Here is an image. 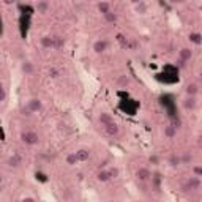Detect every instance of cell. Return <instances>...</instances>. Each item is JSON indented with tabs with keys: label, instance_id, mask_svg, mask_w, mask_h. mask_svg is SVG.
<instances>
[{
	"label": "cell",
	"instance_id": "obj_1",
	"mask_svg": "<svg viewBox=\"0 0 202 202\" xmlns=\"http://www.w3.org/2000/svg\"><path fill=\"white\" fill-rule=\"evenodd\" d=\"M22 141L25 144H29V145H33V144L38 142V136L35 133H24L22 134Z\"/></svg>",
	"mask_w": 202,
	"mask_h": 202
},
{
	"label": "cell",
	"instance_id": "obj_2",
	"mask_svg": "<svg viewBox=\"0 0 202 202\" xmlns=\"http://www.w3.org/2000/svg\"><path fill=\"white\" fill-rule=\"evenodd\" d=\"M201 185L199 179H190L186 183L183 185V191H191V190H196L198 186Z\"/></svg>",
	"mask_w": 202,
	"mask_h": 202
},
{
	"label": "cell",
	"instance_id": "obj_3",
	"mask_svg": "<svg viewBox=\"0 0 202 202\" xmlns=\"http://www.w3.org/2000/svg\"><path fill=\"white\" fill-rule=\"evenodd\" d=\"M106 48H108V41H104V40H100V41H97L93 44V50H95V52H98V54L104 52Z\"/></svg>",
	"mask_w": 202,
	"mask_h": 202
},
{
	"label": "cell",
	"instance_id": "obj_4",
	"mask_svg": "<svg viewBox=\"0 0 202 202\" xmlns=\"http://www.w3.org/2000/svg\"><path fill=\"white\" fill-rule=\"evenodd\" d=\"M190 57H191V50L190 49H182L180 50V60H179V63L183 67L186 60H190Z\"/></svg>",
	"mask_w": 202,
	"mask_h": 202
},
{
	"label": "cell",
	"instance_id": "obj_5",
	"mask_svg": "<svg viewBox=\"0 0 202 202\" xmlns=\"http://www.w3.org/2000/svg\"><path fill=\"white\" fill-rule=\"evenodd\" d=\"M104 130H106V133H108L109 136H114V134H117V133H119V126H117V123H115V122L109 123V125H106V126H104Z\"/></svg>",
	"mask_w": 202,
	"mask_h": 202
},
{
	"label": "cell",
	"instance_id": "obj_6",
	"mask_svg": "<svg viewBox=\"0 0 202 202\" xmlns=\"http://www.w3.org/2000/svg\"><path fill=\"white\" fill-rule=\"evenodd\" d=\"M41 109V101L40 100H30L29 101V111L32 112H37V111Z\"/></svg>",
	"mask_w": 202,
	"mask_h": 202
},
{
	"label": "cell",
	"instance_id": "obj_7",
	"mask_svg": "<svg viewBox=\"0 0 202 202\" xmlns=\"http://www.w3.org/2000/svg\"><path fill=\"white\" fill-rule=\"evenodd\" d=\"M136 175H138V179H139V180H142V182H144V180H149L150 172H149V169H139Z\"/></svg>",
	"mask_w": 202,
	"mask_h": 202
},
{
	"label": "cell",
	"instance_id": "obj_8",
	"mask_svg": "<svg viewBox=\"0 0 202 202\" xmlns=\"http://www.w3.org/2000/svg\"><path fill=\"white\" fill-rule=\"evenodd\" d=\"M100 122H101V123H103V125L106 126V125L112 123L114 120H112V117H111L109 114H101V115H100Z\"/></svg>",
	"mask_w": 202,
	"mask_h": 202
},
{
	"label": "cell",
	"instance_id": "obj_9",
	"mask_svg": "<svg viewBox=\"0 0 202 202\" xmlns=\"http://www.w3.org/2000/svg\"><path fill=\"white\" fill-rule=\"evenodd\" d=\"M76 156H78V161H85V160H89V152L79 150V152H76Z\"/></svg>",
	"mask_w": 202,
	"mask_h": 202
},
{
	"label": "cell",
	"instance_id": "obj_10",
	"mask_svg": "<svg viewBox=\"0 0 202 202\" xmlns=\"http://www.w3.org/2000/svg\"><path fill=\"white\" fill-rule=\"evenodd\" d=\"M98 8H100V11L103 13V14H108V13H111V5L108 3V2H101L100 5H98Z\"/></svg>",
	"mask_w": 202,
	"mask_h": 202
},
{
	"label": "cell",
	"instance_id": "obj_11",
	"mask_svg": "<svg viewBox=\"0 0 202 202\" xmlns=\"http://www.w3.org/2000/svg\"><path fill=\"white\" fill-rule=\"evenodd\" d=\"M41 44H43L44 48H52V46H55L54 38H49V37H44V38L41 40Z\"/></svg>",
	"mask_w": 202,
	"mask_h": 202
},
{
	"label": "cell",
	"instance_id": "obj_12",
	"mask_svg": "<svg viewBox=\"0 0 202 202\" xmlns=\"http://www.w3.org/2000/svg\"><path fill=\"white\" fill-rule=\"evenodd\" d=\"M186 93H188L190 97L196 95V93H198V85H196V84H190L188 87H186Z\"/></svg>",
	"mask_w": 202,
	"mask_h": 202
},
{
	"label": "cell",
	"instance_id": "obj_13",
	"mask_svg": "<svg viewBox=\"0 0 202 202\" xmlns=\"http://www.w3.org/2000/svg\"><path fill=\"white\" fill-rule=\"evenodd\" d=\"M109 179H111L109 171H103V172H100V174H98V180H100V182H108Z\"/></svg>",
	"mask_w": 202,
	"mask_h": 202
},
{
	"label": "cell",
	"instance_id": "obj_14",
	"mask_svg": "<svg viewBox=\"0 0 202 202\" xmlns=\"http://www.w3.org/2000/svg\"><path fill=\"white\" fill-rule=\"evenodd\" d=\"M190 40L193 41L194 44H201V41H202V37L199 33H193V35H190Z\"/></svg>",
	"mask_w": 202,
	"mask_h": 202
},
{
	"label": "cell",
	"instance_id": "obj_15",
	"mask_svg": "<svg viewBox=\"0 0 202 202\" xmlns=\"http://www.w3.org/2000/svg\"><path fill=\"white\" fill-rule=\"evenodd\" d=\"M169 163H171V166H174V168H175V166H179L182 163V160L177 155H172V156H171V160H169Z\"/></svg>",
	"mask_w": 202,
	"mask_h": 202
},
{
	"label": "cell",
	"instance_id": "obj_16",
	"mask_svg": "<svg viewBox=\"0 0 202 202\" xmlns=\"http://www.w3.org/2000/svg\"><path fill=\"white\" fill-rule=\"evenodd\" d=\"M19 163H21V158H19L18 155H14V156H11V158H10V166H14V168H16Z\"/></svg>",
	"mask_w": 202,
	"mask_h": 202
},
{
	"label": "cell",
	"instance_id": "obj_17",
	"mask_svg": "<svg viewBox=\"0 0 202 202\" xmlns=\"http://www.w3.org/2000/svg\"><path fill=\"white\" fill-rule=\"evenodd\" d=\"M22 70H24L27 74H30V73L33 71V67H32V63H30V62H25V63L22 65Z\"/></svg>",
	"mask_w": 202,
	"mask_h": 202
},
{
	"label": "cell",
	"instance_id": "obj_18",
	"mask_svg": "<svg viewBox=\"0 0 202 202\" xmlns=\"http://www.w3.org/2000/svg\"><path fill=\"white\" fill-rule=\"evenodd\" d=\"M164 133H166V136H168V138H172V136L175 134V128H174L172 125H171V126H168V128H166Z\"/></svg>",
	"mask_w": 202,
	"mask_h": 202
},
{
	"label": "cell",
	"instance_id": "obj_19",
	"mask_svg": "<svg viewBox=\"0 0 202 202\" xmlns=\"http://www.w3.org/2000/svg\"><path fill=\"white\" fill-rule=\"evenodd\" d=\"M194 106H196V103H194L193 98H188V100L185 101V108H186V109H193Z\"/></svg>",
	"mask_w": 202,
	"mask_h": 202
},
{
	"label": "cell",
	"instance_id": "obj_20",
	"mask_svg": "<svg viewBox=\"0 0 202 202\" xmlns=\"http://www.w3.org/2000/svg\"><path fill=\"white\" fill-rule=\"evenodd\" d=\"M76 161H78V156H76V153L68 155V158H67V163H68V164H74Z\"/></svg>",
	"mask_w": 202,
	"mask_h": 202
},
{
	"label": "cell",
	"instance_id": "obj_21",
	"mask_svg": "<svg viewBox=\"0 0 202 202\" xmlns=\"http://www.w3.org/2000/svg\"><path fill=\"white\" fill-rule=\"evenodd\" d=\"M46 10H48V3H46V2L38 3V11H40V13H46Z\"/></svg>",
	"mask_w": 202,
	"mask_h": 202
},
{
	"label": "cell",
	"instance_id": "obj_22",
	"mask_svg": "<svg viewBox=\"0 0 202 202\" xmlns=\"http://www.w3.org/2000/svg\"><path fill=\"white\" fill-rule=\"evenodd\" d=\"M104 18H106V19H108V21H109V22H114V21H115V19H117V16H115V14H114V13H108V14H104Z\"/></svg>",
	"mask_w": 202,
	"mask_h": 202
},
{
	"label": "cell",
	"instance_id": "obj_23",
	"mask_svg": "<svg viewBox=\"0 0 202 202\" xmlns=\"http://www.w3.org/2000/svg\"><path fill=\"white\" fill-rule=\"evenodd\" d=\"M109 175H111V179H115V177L119 175V169H111L109 171Z\"/></svg>",
	"mask_w": 202,
	"mask_h": 202
},
{
	"label": "cell",
	"instance_id": "obj_24",
	"mask_svg": "<svg viewBox=\"0 0 202 202\" xmlns=\"http://www.w3.org/2000/svg\"><path fill=\"white\" fill-rule=\"evenodd\" d=\"M182 161H183V163H190V161H191V155H188V153L183 155V158H182Z\"/></svg>",
	"mask_w": 202,
	"mask_h": 202
},
{
	"label": "cell",
	"instance_id": "obj_25",
	"mask_svg": "<svg viewBox=\"0 0 202 202\" xmlns=\"http://www.w3.org/2000/svg\"><path fill=\"white\" fill-rule=\"evenodd\" d=\"M120 84H122V85H126V84H128V79H126V78H122V79H120Z\"/></svg>",
	"mask_w": 202,
	"mask_h": 202
},
{
	"label": "cell",
	"instance_id": "obj_26",
	"mask_svg": "<svg viewBox=\"0 0 202 202\" xmlns=\"http://www.w3.org/2000/svg\"><path fill=\"white\" fill-rule=\"evenodd\" d=\"M50 74H52V78H57V74H59V73H57V70H54V68H52V70H50Z\"/></svg>",
	"mask_w": 202,
	"mask_h": 202
},
{
	"label": "cell",
	"instance_id": "obj_27",
	"mask_svg": "<svg viewBox=\"0 0 202 202\" xmlns=\"http://www.w3.org/2000/svg\"><path fill=\"white\" fill-rule=\"evenodd\" d=\"M194 172L196 174H202V169L201 168H194Z\"/></svg>",
	"mask_w": 202,
	"mask_h": 202
},
{
	"label": "cell",
	"instance_id": "obj_28",
	"mask_svg": "<svg viewBox=\"0 0 202 202\" xmlns=\"http://www.w3.org/2000/svg\"><path fill=\"white\" fill-rule=\"evenodd\" d=\"M22 202H35V201H33L32 198H25V199H24Z\"/></svg>",
	"mask_w": 202,
	"mask_h": 202
}]
</instances>
